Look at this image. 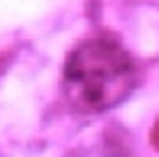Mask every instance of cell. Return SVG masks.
Masks as SVG:
<instances>
[{
	"label": "cell",
	"instance_id": "6da1fadb",
	"mask_svg": "<svg viewBox=\"0 0 159 157\" xmlns=\"http://www.w3.org/2000/svg\"><path fill=\"white\" fill-rule=\"evenodd\" d=\"M138 84L129 52L110 37H90L69 52L62 90L82 114H101L125 101Z\"/></svg>",
	"mask_w": 159,
	"mask_h": 157
},
{
	"label": "cell",
	"instance_id": "7a4b0ae2",
	"mask_svg": "<svg viewBox=\"0 0 159 157\" xmlns=\"http://www.w3.org/2000/svg\"><path fill=\"white\" fill-rule=\"evenodd\" d=\"M151 140H153V146L159 151V121L155 123V127H153V133H151Z\"/></svg>",
	"mask_w": 159,
	"mask_h": 157
}]
</instances>
